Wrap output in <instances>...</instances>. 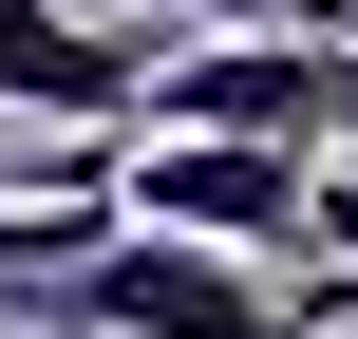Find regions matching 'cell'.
I'll return each mask as SVG.
<instances>
[{"label": "cell", "mask_w": 358, "mask_h": 339, "mask_svg": "<svg viewBox=\"0 0 358 339\" xmlns=\"http://www.w3.org/2000/svg\"><path fill=\"white\" fill-rule=\"evenodd\" d=\"M113 208L189 226V245H245V264H302V283L358 245V170L283 151V132H113Z\"/></svg>", "instance_id": "6da1fadb"}, {"label": "cell", "mask_w": 358, "mask_h": 339, "mask_svg": "<svg viewBox=\"0 0 358 339\" xmlns=\"http://www.w3.org/2000/svg\"><path fill=\"white\" fill-rule=\"evenodd\" d=\"M283 339H358V321H283Z\"/></svg>", "instance_id": "52a82bcc"}, {"label": "cell", "mask_w": 358, "mask_h": 339, "mask_svg": "<svg viewBox=\"0 0 358 339\" xmlns=\"http://www.w3.org/2000/svg\"><path fill=\"white\" fill-rule=\"evenodd\" d=\"M0 302H19L38 339H283V321H302L245 245H189V226H132V208H113L76 264L0 283Z\"/></svg>", "instance_id": "7a4b0ae2"}, {"label": "cell", "mask_w": 358, "mask_h": 339, "mask_svg": "<svg viewBox=\"0 0 358 339\" xmlns=\"http://www.w3.org/2000/svg\"><path fill=\"white\" fill-rule=\"evenodd\" d=\"M0 113L132 132V113H151V38H113V19H76V0H0Z\"/></svg>", "instance_id": "277c9868"}, {"label": "cell", "mask_w": 358, "mask_h": 339, "mask_svg": "<svg viewBox=\"0 0 358 339\" xmlns=\"http://www.w3.org/2000/svg\"><path fill=\"white\" fill-rule=\"evenodd\" d=\"M170 38H340V0H132Z\"/></svg>", "instance_id": "5b68a950"}, {"label": "cell", "mask_w": 358, "mask_h": 339, "mask_svg": "<svg viewBox=\"0 0 358 339\" xmlns=\"http://www.w3.org/2000/svg\"><path fill=\"white\" fill-rule=\"evenodd\" d=\"M358 113V75H340V38H151V113L132 132H283V151H321Z\"/></svg>", "instance_id": "3957f363"}, {"label": "cell", "mask_w": 358, "mask_h": 339, "mask_svg": "<svg viewBox=\"0 0 358 339\" xmlns=\"http://www.w3.org/2000/svg\"><path fill=\"white\" fill-rule=\"evenodd\" d=\"M340 75H358V0H340Z\"/></svg>", "instance_id": "8992f818"}]
</instances>
